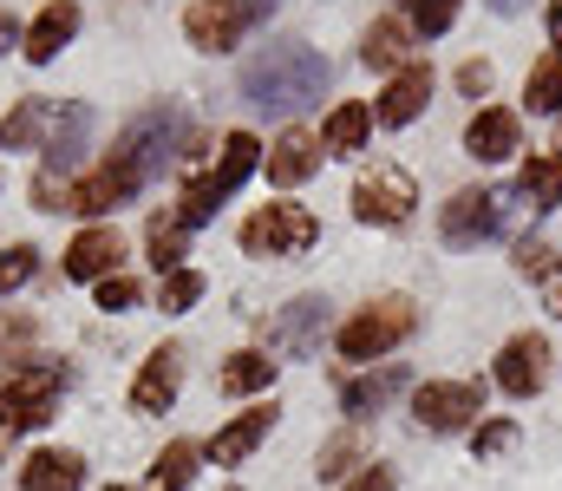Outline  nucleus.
Segmentation results:
<instances>
[{"label":"nucleus","instance_id":"17","mask_svg":"<svg viewBox=\"0 0 562 491\" xmlns=\"http://www.w3.org/2000/svg\"><path fill=\"white\" fill-rule=\"evenodd\" d=\"M425 99H431V66L413 59L406 72H393L386 79V92L373 99V125H386V132H400V125H413L425 112Z\"/></svg>","mask_w":562,"mask_h":491},{"label":"nucleus","instance_id":"32","mask_svg":"<svg viewBox=\"0 0 562 491\" xmlns=\"http://www.w3.org/2000/svg\"><path fill=\"white\" fill-rule=\"evenodd\" d=\"M353 466H360V433L347 426V433H334V439L321 446V459H314V479H327V486H334V479H347Z\"/></svg>","mask_w":562,"mask_h":491},{"label":"nucleus","instance_id":"15","mask_svg":"<svg viewBox=\"0 0 562 491\" xmlns=\"http://www.w3.org/2000/svg\"><path fill=\"white\" fill-rule=\"evenodd\" d=\"M413 46H419V33H413V20H400V13H380L367 33H360V66H373V72H406L413 66Z\"/></svg>","mask_w":562,"mask_h":491},{"label":"nucleus","instance_id":"21","mask_svg":"<svg viewBox=\"0 0 562 491\" xmlns=\"http://www.w3.org/2000/svg\"><path fill=\"white\" fill-rule=\"evenodd\" d=\"M276 400H262V406H249V413H236V420H229V426H223V433H216V439H210V459H216V466H243V459H249V453H256V446H262V439H269V426H276Z\"/></svg>","mask_w":562,"mask_h":491},{"label":"nucleus","instance_id":"28","mask_svg":"<svg viewBox=\"0 0 562 491\" xmlns=\"http://www.w3.org/2000/svg\"><path fill=\"white\" fill-rule=\"evenodd\" d=\"M196 459H203V446H190V439H170L164 453H157V466H150V486L144 491H183L196 479Z\"/></svg>","mask_w":562,"mask_h":491},{"label":"nucleus","instance_id":"35","mask_svg":"<svg viewBox=\"0 0 562 491\" xmlns=\"http://www.w3.org/2000/svg\"><path fill=\"white\" fill-rule=\"evenodd\" d=\"M40 269V249L33 243H13V249H0V295H13L26 276Z\"/></svg>","mask_w":562,"mask_h":491},{"label":"nucleus","instance_id":"2","mask_svg":"<svg viewBox=\"0 0 562 491\" xmlns=\"http://www.w3.org/2000/svg\"><path fill=\"white\" fill-rule=\"evenodd\" d=\"M413 327H419L413 295H373L367 309H353L340 322L334 347H340V360H386L400 341H413Z\"/></svg>","mask_w":562,"mask_h":491},{"label":"nucleus","instance_id":"27","mask_svg":"<svg viewBox=\"0 0 562 491\" xmlns=\"http://www.w3.org/2000/svg\"><path fill=\"white\" fill-rule=\"evenodd\" d=\"M183 243H190V230L177 223V210H164V216H150V230H144V249H150V269H157V276H170V269H183Z\"/></svg>","mask_w":562,"mask_h":491},{"label":"nucleus","instance_id":"31","mask_svg":"<svg viewBox=\"0 0 562 491\" xmlns=\"http://www.w3.org/2000/svg\"><path fill=\"white\" fill-rule=\"evenodd\" d=\"M517 420H477V433H471V453H477V466H491V459H504V453H517Z\"/></svg>","mask_w":562,"mask_h":491},{"label":"nucleus","instance_id":"34","mask_svg":"<svg viewBox=\"0 0 562 491\" xmlns=\"http://www.w3.org/2000/svg\"><path fill=\"white\" fill-rule=\"evenodd\" d=\"M406 7H413V13H406V20H413V33H419V40H438V33L458 20V7H464V0H406Z\"/></svg>","mask_w":562,"mask_h":491},{"label":"nucleus","instance_id":"14","mask_svg":"<svg viewBox=\"0 0 562 491\" xmlns=\"http://www.w3.org/2000/svg\"><path fill=\"white\" fill-rule=\"evenodd\" d=\"M464 152L477 164H504L524 152V125H517V112L510 105H484V112H471V125H464Z\"/></svg>","mask_w":562,"mask_h":491},{"label":"nucleus","instance_id":"23","mask_svg":"<svg viewBox=\"0 0 562 491\" xmlns=\"http://www.w3.org/2000/svg\"><path fill=\"white\" fill-rule=\"evenodd\" d=\"M86 486V459L79 453H33L26 466H20V491H79Z\"/></svg>","mask_w":562,"mask_h":491},{"label":"nucleus","instance_id":"6","mask_svg":"<svg viewBox=\"0 0 562 491\" xmlns=\"http://www.w3.org/2000/svg\"><path fill=\"white\" fill-rule=\"evenodd\" d=\"M177 132H183V119H177V105H144L138 119L119 132V145H112V158H125L132 170H144V183L170 164V145H177Z\"/></svg>","mask_w":562,"mask_h":491},{"label":"nucleus","instance_id":"3","mask_svg":"<svg viewBox=\"0 0 562 491\" xmlns=\"http://www.w3.org/2000/svg\"><path fill=\"white\" fill-rule=\"evenodd\" d=\"M59 387H66V367H46V360L13 367L7 387H0V426H7V433H33V426H46L53 406H59Z\"/></svg>","mask_w":562,"mask_h":491},{"label":"nucleus","instance_id":"43","mask_svg":"<svg viewBox=\"0 0 562 491\" xmlns=\"http://www.w3.org/2000/svg\"><path fill=\"white\" fill-rule=\"evenodd\" d=\"M550 40L562 46V0H550Z\"/></svg>","mask_w":562,"mask_h":491},{"label":"nucleus","instance_id":"10","mask_svg":"<svg viewBox=\"0 0 562 491\" xmlns=\"http://www.w3.org/2000/svg\"><path fill=\"white\" fill-rule=\"evenodd\" d=\"M497 223H504V190H458V197L438 210V236H445L451 249H471V243L497 236Z\"/></svg>","mask_w":562,"mask_h":491},{"label":"nucleus","instance_id":"36","mask_svg":"<svg viewBox=\"0 0 562 491\" xmlns=\"http://www.w3.org/2000/svg\"><path fill=\"white\" fill-rule=\"evenodd\" d=\"M99 309H105V315H125V309H138V282H132L125 269H119V276H105V282H99Z\"/></svg>","mask_w":562,"mask_h":491},{"label":"nucleus","instance_id":"37","mask_svg":"<svg viewBox=\"0 0 562 491\" xmlns=\"http://www.w3.org/2000/svg\"><path fill=\"white\" fill-rule=\"evenodd\" d=\"M491 86H497V72H491V59H464V66H458V92H464V99H484Z\"/></svg>","mask_w":562,"mask_h":491},{"label":"nucleus","instance_id":"42","mask_svg":"<svg viewBox=\"0 0 562 491\" xmlns=\"http://www.w3.org/2000/svg\"><path fill=\"white\" fill-rule=\"evenodd\" d=\"M484 7H491V13H524L530 0H484Z\"/></svg>","mask_w":562,"mask_h":491},{"label":"nucleus","instance_id":"13","mask_svg":"<svg viewBox=\"0 0 562 491\" xmlns=\"http://www.w3.org/2000/svg\"><path fill=\"white\" fill-rule=\"evenodd\" d=\"M66 119H72V105H59V99H20V105L0 119V152H33V145L46 152Z\"/></svg>","mask_w":562,"mask_h":491},{"label":"nucleus","instance_id":"40","mask_svg":"<svg viewBox=\"0 0 562 491\" xmlns=\"http://www.w3.org/2000/svg\"><path fill=\"white\" fill-rule=\"evenodd\" d=\"M347 491H393V466H367V472H360Z\"/></svg>","mask_w":562,"mask_h":491},{"label":"nucleus","instance_id":"22","mask_svg":"<svg viewBox=\"0 0 562 491\" xmlns=\"http://www.w3.org/2000/svg\"><path fill=\"white\" fill-rule=\"evenodd\" d=\"M367 138H373V105H360V99H340L327 112V125H321L327 158H353V152H367Z\"/></svg>","mask_w":562,"mask_h":491},{"label":"nucleus","instance_id":"30","mask_svg":"<svg viewBox=\"0 0 562 491\" xmlns=\"http://www.w3.org/2000/svg\"><path fill=\"white\" fill-rule=\"evenodd\" d=\"M203 289H210V282H203L196 269H170V276H157V309H164V315H190V309L203 302Z\"/></svg>","mask_w":562,"mask_h":491},{"label":"nucleus","instance_id":"7","mask_svg":"<svg viewBox=\"0 0 562 491\" xmlns=\"http://www.w3.org/2000/svg\"><path fill=\"white\" fill-rule=\"evenodd\" d=\"M477 413H484L477 380H425V387H413V420L425 433H464V426H477Z\"/></svg>","mask_w":562,"mask_h":491},{"label":"nucleus","instance_id":"20","mask_svg":"<svg viewBox=\"0 0 562 491\" xmlns=\"http://www.w3.org/2000/svg\"><path fill=\"white\" fill-rule=\"evenodd\" d=\"M321 158H327V152H321V138H314V132H301V125H288L276 145H269V158H262V164H269V183L294 190V183H307V177L321 170Z\"/></svg>","mask_w":562,"mask_h":491},{"label":"nucleus","instance_id":"29","mask_svg":"<svg viewBox=\"0 0 562 491\" xmlns=\"http://www.w3.org/2000/svg\"><path fill=\"white\" fill-rule=\"evenodd\" d=\"M524 99H530V112H562V46H550V53L530 66Z\"/></svg>","mask_w":562,"mask_h":491},{"label":"nucleus","instance_id":"33","mask_svg":"<svg viewBox=\"0 0 562 491\" xmlns=\"http://www.w3.org/2000/svg\"><path fill=\"white\" fill-rule=\"evenodd\" d=\"M33 341H40V315H0V360H33Z\"/></svg>","mask_w":562,"mask_h":491},{"label":"nucleus","instance_id":"41","mask_svg":"<svg viewBox=\"0 0 562 491\" xmlns=\"http://www.w3.org/2000/svg\"><path fill=\"white\" fill-rule=\"evenodd\" d=\"M13 40H26V33H20V20H13V13H0V53H7Z\"/></svg>","mask_w":562,"mask_h":491},{"label":"nucleus","instance_id":"25","mask_svg":"<svg viewBox=\"0 0 562 491\" xmlns=\"http://www.w3.org/2000/svg\"><path fill=\"white\" fill-rule=\"evenodd\" d=\"M216 387L223 393H269L276 387V360H269V347H243V354H229L223 360V373H216Z\"/></svg>","mask_w":562,"mask_h":491},{"label":"nucleus","instance_id":"4","mask_svg":"<svg viewBox=\"0 0 562 491\" xmlns=\"http://www.w3.org/2000/svg\"><path fill=\"white\" fill-rule=\"evenodd\" d=\"M321 243V216L307 203H262L243 223V249L249 256H307Z\"/></svg>","mask_w":562,"mask_h":491},{"label":"nucleus","instance_id":"18","mask_svg":"<svg viewBox=\"0 0 562 491\" xmlns=\"http://www.w3.org/2000/svg\"><path fill=\"white\" fill-rule=\"evenodd\" d=\"M183 387V347H157L144 360V373L132 380V413H170Z\"/></svg>","mask_w":562,"mask_h":491},{"label":"nucleus","instance_id":"38","mask_svg":"<svg viewBox=\"0 0 562 491\" xmlns=\"http://www.w3.org/2000/svg\"><path fill=\"white\" fill-rule=\"evenodd\" d=\"M550 263H557V256H550V249H543V243H530V236H524V243H517V269H524V276H543V269H550Z\"/></svg>","mask_w":562,"mask_h":491},{"label":"nucleus","instance_id":"39","mask_svg":"<svg viewBox=\"0 0 562 491\" xmlns=\"http://www.w3.org/2000/svg\"><path fill=\"white\" fill-rule=\"evenodd\" d=\"M537 289H543V309H550V315L562 322V263H550V269L537 276Z\"/></svg>","mask_w":562,"mask_h":491},{"label":"nucleus","instance_id":"44","mask_svg":"<svg viewBox=\"0 0 562 491\" xmlns=\"http://www.w3.org/2000/svg\"><path fill=\"white\" fill-rule=\"evenodd\" d=\"M276 7H281V0H249V13H256V20H269Z\"/></svg>","mask_w":562,"mask_h":491},{"label":"nucleus","instance_id":"19","mask_svg":"<svg viewBox=\"0 0 562 491\" xmlns=\"http://www.w3.org/2000/svg\"><path fill=\"white\" fill-rule=\"evenodd\" d=\"M72 33H79V0H46L20 46H26V59H33V66H53V59L72 46Z\"/></svg>","mask_w":562,"mask_h":491},{"label":"nucleus","instance_id":"24","mask_svg":"<svg viewBox=\"0 0 562 491\" xmlns=\"http://www.w3.org/2000/svg\"><path fill=\"white\" fill-rule=\"evenodd\" d=\"M517 197L537 210V216H550L562 203V158H550V152H530L524 158V170H517Z\"/></svg>","mask_w":562,"mask_h":491},{"label":"nucleus","instance_id":"8","mask_svg":"<svg viewBox=\"0 0 562 491\" xmlns=\"http://www.w3.org/2000/svg\"><path fill=\"white\" fill-rule=\"evenodd\" d=\"M138 190H144V170H132L125 158H105L99 170H86V177L66 183V210L72 216H105V210L132 203Z\"/></svg>","mask_w":562,"mask_h":491},{"label":"nucleus","instance_id":"1","mask_svg":"<svg viewBox=\"0 0 562 491\" xmlns=\"http://www.w3.org/2000/svg\"><path fill=\"white\" fill-rule=\"evenodd\" d=\"M327 59L307 46V40H269L256 59H243V72H236V86H243V99L256 105V112H276V119H294L301 105H321V92H327Z\"/></svg>","mask_w":562,"mask_h":491},{"label":"nucleus","instance_id":"26","mask_svg":"<svg viewBox=\"0 0 562 491\" xmlns=\"http://www.w3.org/2000/svg\"><path fill=\"white\" fill-rule=\"evenodd\" d=\"M393 393H406V367H380V373L347 380V387H340V406H347L353 420H367V413H380Z\"/></svg>","mask_w":562,"mask_h":491},{"label":"nucleus","instance_id":"9","mask_svg":"<svg viewBox=\"0 0 562 491\" xmlns=\"http://www.w3.org/2000/svg\"><path fill=\"white\" fill-rule=\"evenodd\" d=\"M249 26H256L249 0H190V7H183V40H190L196 53H229Z\"/></svg>","mask_w":562,"mask_h":491},{"label":"nucleus","instance_id":"5","mask_svg":"<svg viewBox=\"0 0 562 491\" xmlns=\"http://www.w3.org/2000/svg\"><path fill=\"white\" fill-rule=\"evenodd\" d=\"M413 203H419V183H413V170H400V164H373V170H360V183H353V216H360L367 230H400V223L413 216Z\"/></svg>","mask_w":562,"mask_h":491},{"label":"nucleus","instance_id":"12","mask_svg":"<svg viewBox=\"0 0 562 491\" xmlns=\"http://www.w3.org/2000/svg\"><path fill=\"white\" fill-rule=\"evenodd\" d=\"M543 380H550V341L543 334H510L504 354H497V387L510 400H530V393H543Z\"/></svg>","mask_w":562,"mask_h":491},{"label":"nucleus","instance_id":"45","mask_svg":"<svg viewBox=\"0 0 562 491\" xmlns=\"http://www.w3.org/2000/svg\"><path fill=\"white\" fill-rule=\"evenodd\" d=\"M105 491H125V486H105Z\"/></svg>","mask_w":562,"mask_h":491},{"label":"nucleus","instance_id":"16","mask_svg":"<svg viewBox=\"0 0 562 491\" xmlns=\"http://www.w3.org/2000/svg\"><path fill=\"white\" fill-rule=\"evenodd\" d=\"M119 263H125V236H119L112 223L79 230L72 249H66V276H72V282H105V276H119Z\"/></svg>","mask_w":562,"mask_h":491},{"label":"nucleus","instance_id":"11","mask_svg":"<svg viewBox=\"0 0 562 491\" xmlns=\"http://www.w3.org/2000/svg\"><path fill=\"white\" fill-rule=\"evenodd\" d=\"M327 334V295H294L269 322V354H288V360H307Z\"/></svg>","mask_w":562,"mask_h":491}]
</instances>
